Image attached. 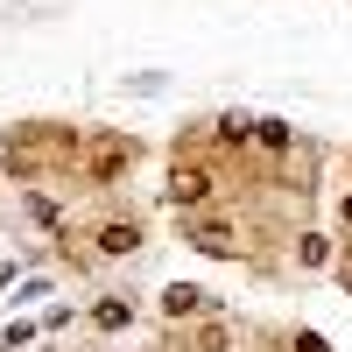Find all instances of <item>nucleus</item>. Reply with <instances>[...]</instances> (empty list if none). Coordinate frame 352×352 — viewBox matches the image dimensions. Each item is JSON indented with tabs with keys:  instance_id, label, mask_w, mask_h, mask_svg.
Masks as SVG:
<instances>
[{
	"instance_id": "obj_5",
	"label": "nucleus",
	"mask_w": 352,
	"mask_h": 352,
	"mask_svg": "<svg viewBox=\"0 0 352 352\" xmlns=\"http://www.w3.org/2000/svg\"><path fill=\"white\" fill-rule=\"evenodd\" d=\"M134 324V303L127 296H99L92 303V331H127Z\"/></svg>"
},
{
	"instance_id": "obj_4",
	"label": "nucleus",
	"mask_w": 352,
	"mask_h": 352,
	"mask_svg": "<svg viewBox=\"0 0 352 352\" xmlns=\"http://www.w3.org/2000/svg\"><path fill=\"white\" fill-rule=\"evenodd\" d=\"M134 247H141V219H134V212H113V219L92 226V254H99V261H120V254H134Z\"/></svg>"
},
{
	"instance_id": "obj_2",
	"label": "nucleus",
	"mask_w": 352,
	"mask_h": 352,
	"mask_svg": "<svg viewBox=\"0 0 352 352\" xmlns=\"http://www.w3.org/2000/svg\"><path fill=\"white\" fill-rule=\"evenodd\" d=\"M134 162H141V141H134V134H106V127L85 134V162H78V169L92 176V184H120Z\"/></svg>"
},
{
	"instance_id": "obj_3",
	"label": "nucleus",
	"mask_w": 352,
	"mask_h": 352,
	"mask_svg": "<svg viewBox=\"0 0 352 352\" xmlns=\"http://www.w3.org/2000/svg\"><path fill=\"white\" fill-rule=\"evenodd\" d=\"M212 190H219V176H212V169L176 155V169H169V197H176V212H204V204H212Z\"/></svg>"
},
{
	"instance_id": "obj_6",
	"label": "nucleus",
	"mask_w": 352,
	"mask_h": 352,
	"mask_svg": "<svg viewBox=\"0 0 352 352\" xmlns=\"http://www.w3.org/2000/svg\"><path fill=\"white\" fill-rule=\"evenodd\" d=\"M296 261H303V268H324V261H331L324 232H296Z\"/></svg>"
},
{
	"instance_id": "obj_8",
	"label": "nucleus",
	"mask_w": 352,
	"mask_h": 352,
	"mask_svg": "<svg viewBox=\"0 0 352 352\" xmlns=\"http://www.w3.org/2000/svg\"><path fill=\"white\" fill-rule=\"evenodd\" d=\"M289 345H296V352H331V345L317 338V331H289Z\"/></svg>"
},
{
	"instance_id": "obj_7",
	"label": "nucleus",
	"mask_w": 352,
	"mask_h": 352,
	"mask_svg": "<svg viewBox=\"0 0 352 352\" xmlns=\"http://www.w3.org/2000/svg\"><path fill=\"white\" fill-rule=\"evenodd\" d=\"M197 303H204V296H197V289H184V282L162 289V310H169V317H184V310H197Z\"/></svg>"
},
{
	"instance_id": "obj_1",
	"label": "nucleus",
	"mask_w": 352,
	"mask_h": 352,
	"mask_svg": "<svg viewBox=\"0 0 352 352\" xmlns=\"http://www.w3.org/2000/svg\"><path fill=\"white\" fill-rule=\"evenodd\" d=\"M8 169L21 184H36V176H56V169H78L85 162V134L78 127H56V120H36V127H14L8 141Z\"/></svg>"
},
{
	"instance_id": "obj_10",
	"label": "nucleus",
	"mask_w": 352,
	"mask_h": 352,
	"mask_svg": "<svg viewBox=\"0 0 352 352\" xmlns=\"http://www.w3.org/2000/svg\"><path fill=\"white\" fill-rule=\"evenodd\" d=\"M345 226H352V190H345Z\"/></svg>"
},
{
	"instance_id": "obj_9",
	"label": "nucleus",
	"mask_w": 352,
	"mask_h": 352,
	"mask_svg": "<svg viewBox=\"0 0 352 352\" xmlns=\"http://www.w3.org/2000/svg\"><path fill=\"white\" fill-rule=\"evenodd\" d=\"M338 282H345V289H352V254H345V268H338Z\"/></svg>"
}]
</instances>
